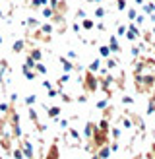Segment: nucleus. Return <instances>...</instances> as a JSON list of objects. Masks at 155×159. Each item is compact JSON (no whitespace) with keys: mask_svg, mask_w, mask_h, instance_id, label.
<instances>
[{"mask_svg":"<svg viewBox=\"0 0 155 159\" xmlns=\"http://www.w3.org/2000/svg\"><path fill=\"white\" fill-rule=\"evenodd\" d=\"M108 49H111V54H118L120 52V45H118V39L116 35H108Z\"/></svg>","mask_w":155,"mask_h":159,"instance_id":"8","label":"nucleus"},{"mask_svg":"<svg viewBox=\"0 0 155 159\" xmlns=\"http://www.w3.org/2000/svg\"><path fill=\"white\" fill-rule=\"evenodd\" d=\"M134 2H136V6L140 8V6H144V4H145V0H134Z\"/></svg>","mask_w":155,"mask_h":159,"instance_id":"50","label":"nucleus"},{"mask_svg":"<svg viewBox=\"0 0 155 159\" xmlns=\"http://www.w3.org/2000/svg\"><path fill=\"white\" fill-rule=\"evenodd\" d=\"M18 146L23 152V159H35V149H33V144H31L29 138L21 136V140H18Z\"/></svg>","mask_w":155,"mask_h":159,"instance_id":"3","label":"nucleus"},{"mask_svg":"<svg viewBox=\"0 0 155 159\" xmlns=\"http://www.w3.org/2000/svg\"><path fill=\"white\" fill-rule=\"evenodd\" d=\"M126 8H128L126 0H116V10H118V12H124Z\"/></svg>","mask_w":155,"mask_h":159,"instance_id":"36","label":"nucleus"},{"mask_svg":"<svg viewBox=\"0 0 155 159\" xmlns=\"http://www.w3.org/2000/svg\"><path fill=\"white\" fill-rule=\"evenodd\" d=\"M108 132H111V140L118 142V138H120V128H118V126H111V128H108Z\"/></svg>","mask_w":155,"mask_h":159,"instance_id":"25","label":"nucleus"},{"mask_svg":"<svg viewBox=\"0 0 155 159\" xmlns=\"http://www.w3.org/2000/svg\"><path fill=\"white\" fill-rule=\"evenodd\" d=\"M108 128H111V124H108V118H101L99 124H97V130H101V132H108Z\"/></svg>","mask_w":155,"mask_h":159,"instance_id":"21","label":"nucleus"},{"mask_svg":"<svg viewBox=\"0 0 155 159\" xmlns=\"http://www.w3.org/2000/svg\"><path fill=\"white\" fill-rule=\"evenodd\" d=\"M72 29L76 31V33H82V25H80V21H74V23H72Z\"/></svg>","mask_w":155,"mask_h":159,"instance_id":"43","label":"nucleus"},{"mask_svg":"<svg viewBox=\"0 0 155 159\" xmlns=\"http://www.w3.org/2000/svg\"><path fill=\"white\" fill-rule=\"evenodd\" d=\"M0 113L8 116V113H10V103H6V101H2V103H0Z\"/></svg>","mask_w":155,"mask_h":159,"instance_id":"33","label":"nucleus"},{"mask_svg":"<svg viewBox=\"0 0 155 159\" xmlns=\"http://www.w3.org/2000/svg\"><path fill=\"white\" fill-rule=\"evenodd\" d=\"M126 10H128V20L134 21L138 18V10H136V8H126Z\"/></svg>","mask_w":155,"mask_h":159,"instance_id":"35","label":"nucleus"},{"mask_svg":"<svg viewBox=\"0 0 155 159\" xmlns=\"http://www.w3.org/2000/svg\"><path fill=\"white\" fill-rule=\"evenodd\" d=\"M78 103H87V95H80V97H78Z\"/></svg>","mask_w":155,"mask_h":159,"instance_id":"48","label":"nucleus"},{"mask_svg":"<svg viewBox=\"0 0 155 159\" xmlns=\"http://www.w3.org/2000/svg\"><path fill=\"white\" fill-rule=\"evenodd\" d=\"M8 68H10V64H8L6 58H0V80L4 78V74L8 72Z\"/></svg>","mask_w":155,"mask_h":159,"instance_id":"24","label":"nucleus"},{"mask_svg":"<svg viewBox=\"0 0 155 159\" xmlns=\"http://www.w3.org/2000/svg\"><path fill=\"white\" fill-rule=\"evenodd\" d=\"M80 82L83 85L85 95H93V93L99 89V78L93 74V72H89V70H85V74H83V78L80 80Z\"/></svg>","mask_w":155,"mask_h":159,"instance_id":"2","label":"nucleus"},{"mask_svg":"<svg viewBox=\"0 0 155 159\" xmlns=\"http://www.w3.org/2000/svg\"><path fill=\"white\" fill-rule=\"evenodd\" d=\"M147 115H155V103L153 101L147 103Z\"/></svg>","mask_w":155,"mask_h":159,"instance_id":"42","label":"nucleus"},{"mask_svg":"<svg viewBox=\"0 0 155 159\" xmlns=\"http://www.w3.org/2000/svg\"><path fill=\"white\" fill-rule=\"evenodd\" d=\"M151 49H153V52H155V39L151 41Z\"/></svg>","mask_w":155,"mask_h":159,"instance_id":"53","label":"nucleus"},{"mask_svg":"<svg viewBox=\"0 0 155 159\" xmlns=\"http://www.w3.org/2000/svg\"><path fill=\"white\" fill-rule=\"evenodd\" d=\"M41 14H43V18H46V20L52 18V10H51L49 6H43V8H41Z\"/></svg>","mask_w":155,"mask_h":159,"instance_id":"29","label":"nucleus"},{"mask_svg":"<svg viewBox=\"0 0 155 159\" xmlns=\"http://www.w3.org/2000/svg\"><path fill=\"white\" fill-rule=\"evenodd\" d=\"M107 105H108V99H107V97H105V99H101V101H97V109H101V111H103Z\"/></svg>","mask_w":155,"mask_h":159,"instance_id":"41","label":"nucleus"},{"mask_svg":"<svg viewBox=\"0 0 155 159\" xmlns=\"http://www.w3.org/2000/svg\"><path fill=\"white\" fill-rule=\"evenodd\" d=\"M95 128H97V124L93 122V120H87V122H85V142H89V140H91V136H93V132H95Z\"/></svg>","mask_w":155,"mask_h":159,"instance_id":"10","label":"nucleus"},{"mask_svg":"<svg viewBox=\"0 0 155 159\" xmlns=\"http://www.w3.org/2000/svg\"><path fill=\"white\" fill-rule=\"evenodd\" d=\"M149 33H151V37H155V25L151 27V31H149Z\"/></svg>","mask_w":155,"mask_h":159,"instance_id":"52","label":"nucleus"},{"mask_svg":"<svg viewBox=\"0 0 155 159\" xmlns=\"http://www.w3.org/2000/svg\"><path fill=\"white\" fill-rule=\"evenodd\" d=\"M58 157H60V152H58V146L56 144H52L49 148V152L43 155V159H58Z\"/></svg>","mask_w":155,"mask_h":159,"instance_id":"9","label":"nucleus"},{"mask_svg":"<svg viewBox=\"0 0 155 159\" xmlns=\"http://www.w3.org/2000/svg\"><path fill=\"white\" fill-rule=\"evenodd\" d=\"M99 57L101 58H108V57H111V49H108V45H101L99 47Z\"/></svg>","mask_w":155,"mask_h":159,"instance_id":"23","label":"nucleus"},{"mask_svg":"<svg viewBox=\"0 0 155 159\" xmlns=\"http://www.w3.org/2000/svg\"><path fill=\"white\" fill-rule=\"evenodd\" d=\"M149 101H153V103H155V89L151 91V97H149Z\"/></svg>","mask_w":155,"mask_h":159,"instance_id":"51","label":"nucleus"},{"mask_svg":"<svg viewBox=\"0 0 155 159\" xmlns=\"http://www.w3.org/2000/svg\"><path fill=\"white\" fill-rule=\"evenodd\" d=\"M134 85L138 93H151L155 87V76H134Z\"/></svg>","mask_w":155,"mask_h":159,"instance_id":"1","label":"nucleus"},{"mask_svg":"<svg viewBox=\"0 0 155 159\" xmlns=\"http://www.w3.org/2000/svg\"><path fill=\"white\" fill-rule=\"evenodd\" d=\"M85 2H87V4H97V6H99L103 0H85Z\"/></svg>","mask_w":155,"mask_h":159,"instance_id":"49","label":"nucleus"},{"mask_svg":"<svg viewBox=\"0 0 155 159\" xmlns=\"http://www.w3.org/2000/svg\"><path fill=\"white\" fill-rule=\"evenodd\" d=\"M4 43V39H2V35H0V45H2Z\"/></svg>","mask_w":155,"mask_h":159,"instance_id":"55","label":"nucleus"},{"mask_svg":"<svg viewBox=\"0 0 155 159\" xmlns=\"http://www.w3.org/2000/svg\"><path fill=\"white\" fill-rule=\"evenodd\" d=\"M12 155H14V159H23V152H21V148L18 146V148H16L14 152H12Z\"/></svg>","mask_w":155,"mask_h":159,"instance_id":"38","label":"nucleus"},{"mask_svg":"<svg viewBox=\"0 0 155 159\" xmlns=\"http://www.w3.org/2000/svg\"><path fill=\"white\" fill-rule=\"evenodd\" d=\"M120 122H122V126H124V130H130L132 126H134V124H132V120H130L128 116H122V118H120Z\"/></svg>","mask_w":155,"mask_h":159,"instance_id":"31","label":"nucleus"},{"mask_svg":"<svg viewBox=\"0 0 155 159\" xmlns=\"http://www.w3.org/2000/svg\"><path fill=\"white\" fill-rule=\"evenodd\" d=\"M25 25H27V27H31V29H35V27L41 25V23H39V20H35V18H29V20L25 21Z\"/></svg>","mask_w":155,"mask_h":159,"instance_id":"32","label":"nucleus"},{"mask_svg":"<svg viewBox=\"0 0 155 159\" xmlns=\"http://www.w3.org/2000/svg\"><path fill=\"white\" fill-rule=\"evenodd\" d=\"M66 130H68L66 140H74V144H72V146H74V148H80V146H82V134L78 132V130L74 128V126H68Z\"/></svg>","mask_w":155,"mask_h":159,"instance_id":"5","label":"nucleus"},{"mask_svg":"<svg viewBox=\"0 0 155 159\" xmlns=\"http://www.w3.org/2000/svg\"><path fill=\"white\" fill-rule=\"evenodd\" d=\"M58 95H60V89H54V87H52V89H49V93H46V97L54 99V97H58Z\"/></svg>","mask_w":155,"mask_h":159,"instance_id":"40","label":"nucleus"},{"mask_svg":"<svg viewBox=\"0 0 155 159\" xmlns=\"http://www.w3.org/2000/svg\"><path fill=\"white\" fill-rule=\"evenodd\" d=\"M41 85L45 87V89H46V91H49V89H52V84L49 82V80H43V84H41Z\"/></svg>","mask_w":155,"mask_h":159,"instance_id":"45","label":"nucleus"},{"mask_svg":"<svg viewBox=\"0 0 155 159\" xmlns=\"http://www.w3.org/2000/svg\"><path fill=\"white\" fill-rule=\"evenodd\" d=\"M144 21H145V16H144V14H142V16H138V18L134 20V23H136V25H142Z\"/></svg>","mask_w":155,"mask_h":159,"instance_id":"44","label":"nucleus"},{"mask_svg":"<svg viewBox=\"0 0 155 159\" xmlns=\"http://www.w3.org/2000/svg\"><path fill=\"white\" fill-rule=\"evenodd\" d=\"M122 105L132 107V105H134V97H132V95H122Z\"/></svg>","mask_w":155,"mask_h":159,"instance_id":"34","label":"nucleus"},{"mask_svg":"<svg viewBox=\"0 0 155 159\" xmlns=\"http://www.w3.org/2000/svg\"><path fill=\"white\" fill-rule=\"evenodd\" d=\"M80 25H82V31H93L95 29V21H93L91 18H83Z\"/></svg>","mask_w":155,"mask_h":159,"instance_id":"13","label":"nucleus"},{"mask_svg":"<svg viewBox=\"0 0 155 159\" xmlns=\"http://www.w3.org/2000/svg\"><path fill=\"white\" fill-rule=\"evenodd\" d=\"M124 35H126V25L116 21V37H124Z\"/></svg>","mask_w":155,"mask_h":159,"instance_id":"26","label":"nucleus"},{"mask_svg":"<svg viewBox=\"0 0 155 159\" xmlns=\"http://www.w3.org/2000/svg\"><path fill=\"white\" fill-rule=\"evenodd\" d=\"M95 27H97L99 31H107V25H105L103 21H101V23H95Z\"/></svg>","mask_w":155,"mask_h":159,"instance_id":"47","label":"nucleus"},{"mask_svg":"<svg viewBox=\"0 0 155 159\" xmlns=\"http://www.w3.org/2000/svg\"><path fill=\"white\" fill-rule=\"evenodd\" d=\"M49 4V0H31L29 6H31V10H41L43 6Z\"/></svg>","mask_w":155,"mask_h":159,"instance_id":"18","label":"nucleus"},{"mask_svg":"<svg viewBox=\"0 0 155 159\" xmlns=\"http://www.w3.org/2000/svg\"><path fill=\"white\" fill-rule=\"evenodd\" d=\"M21 72H23V76H25L27 80H31V82H33V80L37 78L35 70H31V68H27V66H21Z\"/></svg>","mask_w":155,"mask_h":159,"instance_id":"20","label":"nucleus"},{"mask_svg":"<svg viewBox=\"0 0 155 159\" xmlns=\"http://www.w3.org/2000/svg\"><path fill=\"white\" fill-rule=\"evenodd\" d=\"M27 57L33 60V62H41L43 60V51L39 49V47H31L29 52H27Z\"/></svg>","mask_w":155,"mask_h":159,"instance_id":"7","label":"nucleus"},{"mask_svg":"<svg viewBox=\"0 0 155 159\" xmlns=\"http://www.w3.org/2000/svg\"><path fill=\"white\" fill-rule=\"evenodd\" d=\"M35 103H37V95L31 93V95H27V97H25V105H27V107H33Z\"/></svg>","mask_w":155,"mask_h":159,"instance_id":"30","label":"nucleus"},{"mask_svg":"<svg viewBox=\"0 0 155 159\" xmlns=\"http://www.w3.org/2000/svg\"><path fill=\"white\" fill-rule=\"evenodd\" d=\"M101 66H103V64H101V58H93V60L89 62L87 70H89V72H93V74H95V72H99V68H101Z\"/></svg>","mask_w":155,"mask_h":159,"instance_id":"17","label":"nucleus"},{"mask_svg":"<svg viewBox=\"0 0 155 159\" xmlns=\"http://www.w3.org/2000/svg\"><path fill=\"white\" fill-rule=\"evenodd\" d=\"M0 159H2V153H0Z\"/></svg>","mask_w":155,"mask_h":159,"instance_id":"56","label":"nucleus"},{"mask_svg":"<svg viewBox=\"0 0 155 159\" xmlns=\"http://www.w3.org/2000/svg\"><path fill=\"white\" fill-rule=\"evenodd\" d=\"M108 14V10L103 6V4H99L95 10H93V18H99V20H105V16Z\"/></svg>","mask_w":155,"mask_h":159,"instance_id":"14","label":"nucleus"},{"mask_svg":"<svg viewBox=\"0 0 155 159\" xmlns=\"http://www.w3.org/2000/svg\"><path fill=\"white\" fill-rule=\"evenodd\" d=\"M116 66H118V60H116V58H111V57L105 58V68L108 70V72H111V70H114Z\"/></svg>","mask_w":155,"mask_h":159,"instance_id":"19","label":"nucleus"},{"mask_svg":"<svg viewBox=\"0 0 155 159\" xmlns=\"http://www.w3.org/2000/svg\"><path fill=\"white\" fill-rule=\"evenodd\" d=\"M91 159H97V153H91Z\"/></svg>","mask_w":155,"mask_h":159,"instance_id":"54","label":"nucleus"},{"mask_svg":"<svg viewBox=\"0 0 155 159\" xmlns=\"http://www.w3.org/2000/svg\"><path fill=\"white\" fill-rule=\"evenodd\" d=\"M140 8H142L144 16H151V14H155V2H153V0H149V2H145L144 6H140Z\"/></svg>","mask_w":155,"mask_h":159,"instance_id":"15","label":"nucleus"},{"mask_svg":"<svg viewBox=\"0 0 155 159\" xmlns=\"http://www.w3.org/2000/svg\"><path fill=\"white\" fill-rule=\"evenodd\" d=\"M76 18H78V20H83V18H87V14H85V10H83V8H78V10H76Z\"/></svg>","mask_w":155,"mask_h":159,"instance_id":"39","label":"nucleus"},{"mask_svg":"<svg viewBox=\"0 0 155 159\" xmlns=\"http://www.w3.org/2000/svg\"><path fill=\"white\" fill-rule=\"evenodd\" d=\"M8 118H0V138H4V136H12L10 130H8Z\"/></svg>","mask_w":155,"mask_h":159,"instance_id":"16","label":"nucleus"},{"mask_svg":"<svg viewBox=\"0 0 155 159\" xmlns=\"http://www.w3.org/2000/svg\"><path fill=\"white\" fill-rule=\"evenodd\" d=\"M33 70H35V74H41V76H43V74H46V66H45V64H41V62H37Z\"/></svg>","mask_w":155,"mask_h":159,"instance_id":"28","label":"nucleus"},{"mask_svg":"<svg viewBox=\"0 0 155 159\" xmlns=\"http://www.w3.org/2000/svg\"><path fill=\"white\" fill-rule=\"evenodd\" d=\"M124 37H126L128 41H138V39L142 37V31H140V27L132 21L130 25H126V35H124Z\"/></svg>","mask_w":155,"mask_h":159,"instance_id":"4","label":"nucleus"},{"mask_svg":"<svg viewBox=\"0 0 155 159\" xmlns=\"http://www.w3.org/2000/svg\"><path fill=\"white\" fill-rule=\"evenodd\" d=\"M60 115H62V107L60 105H52V107L46 109V116L49 118H58Z\"/></svg>","mask_w":155,"mask_h":159,"instance_id":"11","label":"nucleus"},{"mask_svg":"<svg viewBox=\"0 0 155 159\" xmlns=\"http://www.w3.org/2000/svg\"><path fill=\"white\" fill-rule=\"evenodd\" d=\"M27 115H29V120H31V122H33V124L37 126V124H39V115H37V111H35L33 107H29Z\"/></svg>","mask_w":155,"mask_h":159,"instance_id":"22","label":"nucleus"},{"mask_svg":"<svg viewBox=\"0 0 155 159\" xmlns=\"http://www.w3.org/2000/svg\"><path fill=\"white\" fill-rule=\"evenodd\" d=\"M58 62H60V66H62V70H64V74H70V72H76V62H72V60H68L66 57H60V58H58Z\"/></svg>","mask_w":155,"mask_h":159,"instance_id":"6","label":"nucleus"},{"mask_svg":"<svg viewBox=\"0 0 155 159\" xmlns=\"http://www.w3.org/2000/svg\"><path fill=\"white\" fill-rule=\"evenodd\" d=\"M68 82H70V74H62V76L58 78V87L62 89V87H64V85H66Z\"/></svg>","mask_w":155,"mask_h":159,"instance_id":"27","label":"nucleus"},{"mask_svg":"<svg viewBox=\"0 0 155 159\" xmlns=\"http://www.w3.org/2000/svg\"><path fill=\"white\" fill-rule=\"evenodd\" d=\"M23 49H25V39H18V41L12 43V52L14 54H20Z\"/></svg>","mask_w":155,"mask_h":159,"instance_id":"12","label":"nucleus"},{"mask_svg":"<svg viewBox=\"0 0 155 159\" xmlns=\"http://www.w3.org/2000/svg\"><path fill=\"white\" fill-rule=\"evenodd\" d=\"M58 126L62 130H66L68 126H70V118H58Z\"/></svg>","mask_w":155,"mask_h":159,"instance_id":"37","label":"nucleus"},{"mask_svg":"<svg viewBox=\"0 0 155 159\" xmlns=\"http://www.w3.org/2000/svg\"><path fill=\"white\" fill-rule=\"evenodd\" d=\"M78 58V52H74V51H68V60H76Z\"/></svg>","mask_w":155,"mask_h":159,"instance_id":"46","label":"nucleus"}]
</instances>
